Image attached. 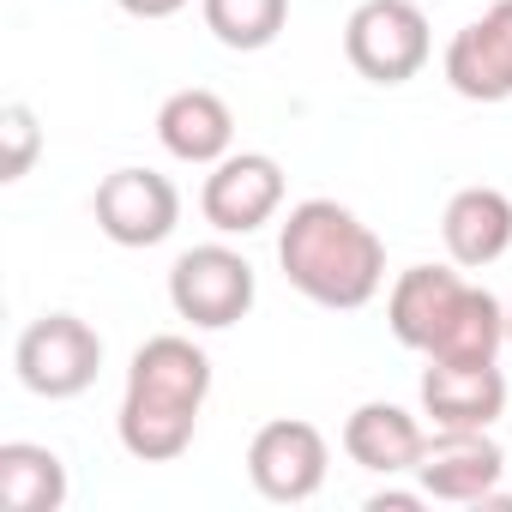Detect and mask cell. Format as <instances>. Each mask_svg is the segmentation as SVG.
<instances>
[{
  "instance_id": "9",
  "label": "cell",
  "mask_w": 512,
  "mask_h": 512,
  "mask_svg": "<svg viewBox=\"0 0 512 512\" xmlns=\"http://www.w3.org/2000/svg\"><path fill=\"white\" fill-rule=\"evenodd\" d=\"M91 211H97V229L115 247H157L181 223V193L157 169H115V175L97 181Z\"/></svg>"
},
{
  "instance_id": "14",
  "label": "cell",
  "mask_w": 512,
  "mask_h": 512,
  "mask_svg": "<svg viewBox=\"0 0 512 512\" xmlns=\"http://www.w3.org/2000/svg\"><path fill=\"white\" fill-rule=\"evenodd\" d=\"M344 452L350 464H362L368 476H416L422 452H428V428L404 410V404H386V398H368L350 410L344 422Z\"/></svg>"
},
{
  "instance_id": "13",
  "label": "cell",
  "mask_w": 512,
  "mask_h": 512,
  "mask_svg": "<svg viewBox=\"0 0 512 512\" xmlns=\"http://www.w3.org/2000/svg\"><path fill=\"white\" fill-rule=\"evenodd\" d=\"M157 139L175 163H193V169H211L235 151V109L205 91V85H187L175 97H163L157 109Z\"/></svg>"
},
{
  "instance_id": "4",
  "label": "cell",
  "mask_w": 512,
  "mask_h": 512,
  "mask_svg": "<svg viewBox=\"0 0 512 512\" xmlns=\"http://www.w3.org/2000/svg\"><path fill=\"white\" fill-rule=\"evenodd\" d=\"M344 55L368 85H410L434 55L428 13L416 0H362L344 19Z\"/></svg>"
},
{
  "instance_id": "19",
  "label": "cell",
  "mask_w": 512,
  "mask_h": 512,
  "mask_svg": "<svg viewBox=\"0 0 512 512\" xmlns=\"http://www.w3.org/2000/svg\"><path fill=\"white\" fill-rule=\"evenodd\" d=\"M37 151H43L37 109L31 103H7V109H0V181H25Z\"/></svg>"
},
{
  "instance_id": "7",
  "label": "cell",
  "mask_w": 512,
  "mask_h": 512,
  "mask_svg": "<svg viewBox=\"0 0 512 512\" xmlns=\"http://www.w3.org/2000/svg\"><path fill=\"white\" fill-rule=\"evenodd\" d=\"M500 476H506V452L488 428H434L416 464V488L446 506H506Z\"/></svg>"
},
{
  "instance_id": "22",
  "label": "cell",
  "mask_w": 512,
  "mask_h": 512,
  "mask_svg": "<svg viewBox=\"0 0 512 512\" xmlns=\"http://www.w3.org/2000/svg\"><path fill=\"white\" fill-rule=\"evenodd\" d=\"M506 350H512V308H506Z\"/></svg>"
},
{
  "instance_id": "15",
  "label": "cell",
  "mask_w": 512,
  "mask_h": 512,
  "mask_svg": "<svg viewBox=\"0 0 512 512\" xmlns=\"http://www.w3.org/2000/svg\"><path fill=\"white\" fill-rule=\"evenodd\" d=\"M440 241L452 253V266L482 272L512 253V199L500 187H458L440 211Z\"/></svg>"
},
{
  "instance_id": "10",
  "label": "cell",
  "mask_w": 512,
  "mask_h": 512,
  "mask_svg": "<svg viewBox=\"0 0 512 512\" xmlns=\"http://www.w3.org/2000/svg\"><path fill=\"white\" fill-rule=\"evenodd\" d=\"M446 85L464 103H506L512 97V0H494L476 13L440 55Z\"/></svg>"
},
{
  "instance_id": "8",
  "label": "cell",
  "mask_w": 512,
  "mask_h": 512,
  "mask_svg": "<svg viewBox=\"0 0 512 512\" xmlns=\"http://www.w3.org/2000/svg\"><path fill=\"white\" fill-rule=\"evenodd\" d=\"M199 211L217 235H253L284 211V163L266 151H229L199 187Z\"/></svg>"
},
{
  "instance_id": "16",
  "label": "cell",
  "mask_w": 512,
  "mask_h": 512,
  "mask_svg": "<svg viewBox=\"0 0 512 512\" xmlns=\"http://www.w3.org/2000/svg\"><path fill=\"white\" fill-rule=\"evenodd\" d=\"M67 464L61 452L37 440H7L0 446V506L7 512H61L67 506Z\"/></svg>"
},
{
  "instance_id": "12",
  "label": "cell",
  "mask_w": 512,
  "mask_h": 512,
  "mask_svg": "<svg viewBox=\"0 0 512 512\" xmlns=\"http://www.w3.org/2000/svg\"><path fill=\"white\" fill-rule=\"evenodd\" d=\"M422 416L434 428H494L506 416V374L500 362H428L422 368Z\"/></svg>"
},
{
  "instance_id": "21",
  "label": "cell",
  "mask_w": 512,
  "mask_h": 512,
  "mask_svg": "<svg viewBox=\"0 0 512 512\" xmlns=\"http://www.w3.org/2000/svg\"><path fill=\"white\" fill-rule=\"evenodd\" d=\"M115 7H121L127 19H145V25H151V19H175L187 0H115Z\"/></svg>"
},
{
  "instance_id": "11",
  "label": "cell",
  "mask_w": 512,
  "mask_h": 512,
  "mask_svg": "<svg viewBox=\"0 0 512 512\" xmlns=\"http://www.w3.org/2000/svg\"><path fill=\"white\" fill-rule=\"evenodd\" d=\"M464 290H470V284H464L452 266H410V272H398V284L386 290V326H392V338H398L404 350L428 356V350L440 344L446 320L458 314Z\"/></svg>"
},
{
  "instance_id": "2",
  "label": "cell",
  "mask_w": 512,
  "mask_h": 512,
  "mask_svg": "<svg viewBox=\"0 0 512 512\" xmlns=\"http://www.w3.org/2000/svg\"><path fill=\"white\" fill-rule=\"evenodd\" d=\"M278 266L290 290H302L314 308L356 314L386 284V241L338 199H302L290 205L278 229Z\"/></svg>"
},
{
  "instance_id": "18",
  "label": "cell",
  "mask_w": 512,
  "mask_h": 512,
  "mask_svg": "<svg viewBox=\"0 0 512 512\" xmlns=\"http://www.w3.org/2000/svg\"><path fill=\"white\" fill-rule=\"evenodd\" d=\"M205 13V31L235 49V55H260L284 37L290 25V0H199Z\"/></svg>"
},
{
  "instance_id": "6",
  "label": "cell",
  "mask_w": 512,
  "mask_h": 512,
  "mask_svg": "<svg viewBox=\"0 0 512 512\" xmlns=\"http://www.w3.org/2000/svg\"><path fill=\"white\" fill-rule=\"evenodd\" d=\"M326 470H332V446L302 416H278L247 440V482L278 506H308L326 488Z\"/></svg>"
},
{
  "instance_id": "3",
  "label": "cell",
  "mask_w": 512,
  "mask_h": 512,
  "mask_svg": "<svg viewBox=\"0 0 512 512\" xmlns=\"http://www.w3.org/2000/svg\"><path fill=\"white\" fill-rule=\"evenodd\" d=\"M13 368H19V386L31 398H49V404H67L79 392L97 386V368H103V338L91 320L79 314H43L19 332L13 344Z\"/></svg>"
},
{
  "instance_id": "5",
  "label": "cell",
  "mask_w": 512,
  "mask_h": 512,
  "mask_svg": "<svg viewBox=\"0 0 512 512\" xmlns=\"http://www.w3.org/2000/svg\"><path fill=\"white\" fill-rule=\"evenodd\" d=\"M253 296V266L241 260L235 247L223 241H205V247H187L181 260L169 266V308L193 326V332H229L235 320H247Z\"/></svg>"
},
{
  "instance_id": "1",
  "label": "cell",
  "mask_w": 512,
  "mask_h": 512,
  "mask_svg": "<svg viewBox=\"0 0 512 512\" xmlns=\"http://www.w3.org/2000/svg\"><path fill=\"white\" fill-rule=\"evenodd\" d=\"M205 398H211V356L181 332H157L127 362L115 434L139 464H175L199 434Z\"/></svg>"
},
{
  "instance_id": "17",
  "label": "cell",
  "mask_w": 512,
  "mask_h": 512,
  "mask_svg": "<svg viewBox=\"0 0 512 512\" xmlns=\"http://www.w3.org/2000/svg\"><path fill=\"white\" fill-rule=\"evenodd\" d=\"M500 350H506V308H500V296L470 284L458 314L446 320L440 344L428 350V362H470V368H482V362H500Z\"/></svg>"
},
{
  "instance_id": "20",
  "label": "cell",
  "mask_w": 512,
  "mask_h": 512,
  "mask_svg": "<svg viewBox=\"0 0 512 512\" xmlns=\"http://www.w3.org/2000/svg\"><path fill=\"white\" fill-rule=\"evenodd\" d=\"M428 494L422 488H380V494H368V512H416Z\"/></svg>"
}]
</instances>
